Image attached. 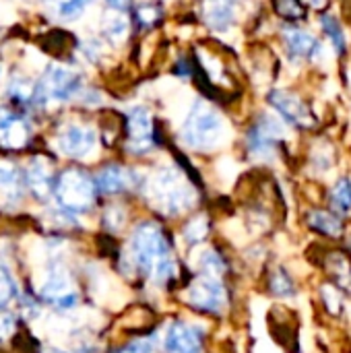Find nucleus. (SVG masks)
<instances>
[{"mask_svg": "<svg viewBox=\"0 0 351 353\" xmlns=\"http://www.w3.org/2000/svg\"><path fill=\"white\" fill-rule=\"evenodd\" d=\"M14 294H17V283H14V279H12L10 271H8L4 265H0V308H2L4 304H8V302L14 298Z\"/></svg>", "mask_w": 351, "mask_h": 353, "instance_id": "nucleus-30", "label": "nucleus"}, {"mask_svg": "<svg viewBox=\"0 0 351 353\" xmlns=\"http://www.w3.org/2000/svg\"><path fill=\"white\" fill-rule=\"evenodd\" d=\"M201 17L211 29L225 31L236 21V0H203Z\"/></svg>", "mask_w": 351, "mask_h": 353, "instance_id": "nucleus-16", "label": "nucleus"}, {"mask_svg": "<svg viewBox=\"0 0 351 353\" xmlns=\"http://www.w3.org/2000/svg\"><path fill=\"white\" fill-rule=\"evenodd\" d=\"M323 267L327 269V273L335 279L337 288L341 290H350L351 288V259L341 252V250H333L327 252V259L323 261Z\"/></svg>", "mask_w": 351, "mask_h": 353, "instance_id": "nucleus-20", "label": "nucleus"}, {"mask_svg": "<svg viewBox=\"0 0 351 353\" xmlns=\"http://www.w3.org/2000/svg\"><path fill=\"white\" fill-rule=\"evenodd\" d=\"M39 294H41V298L46 302H50V304H54L56 308H62V310H70L79 302L77 288H74L68 271L60 263H52L46 269L41 285H39Z\"/></svg>", "mask_w": 351, "mask_h": 353, "instance_id": "nucleus-6", "label": "nucleus"}, {"mask_svg": "<svg viewBox=\"0 0 351 353\" xmlns=\"http://www.w3.org/2000/svg\"><path fill=\"white\" fill-rule=\"evenodd\" d=\"M163 347L168 353H201L203 331L186 321H176L166 329Z\"/></svg>", "mask_w": 351, "mask_h": 353, "instance_id": "nucleus-12", "label": "nucleus"}, {"mask_svg": "<svg viewBox=\"0 0 351 353\" xmlns=\"http://www.w3.org/2000/svg\"><path fill=\"white\" fill-rule=\"evenodd\" d=\"M153 137H155V126H153V116L147 108L137 105L128 110L126 114V139H128V151L134 155H145L153 147Z\"/></svg>", "mask_w": 351, "mask_h": 353, "instance_id": "nucleus-10", "label": "nucleus"}, {"mask_svg": "<svg viewBox=\"0 0 351 353\" xmlns=\"http://www.w3.org/2000/svg\"><path fill=\"white\" fill-rule=\"evenodd\" d=\"M273 10L283 19V21H304L308 14V8L302 0H273Z\"/></svg>", "mask_w": 351, "mask_h": 353, "instance_id": "nucleus-25", "label": "nucleus"}, {"mask_svg": "<svg viewBox=\"0 0 351 353\" xmlns=\"http://www.w3.org/2000/svg\"><path fill=\"white\" fill-rule=\"evenodd\" d=\"M128 19L122 10H112L106 19H103V35L112 41V43H122L128 35Z\"/></svg>", "mask_w": 351, "mask_h": 353, "instance_id": "nucleus-22", "label": "nucleus"}, {"mask_svg": "<svg viewBox=\"0 0 351 353\" xmlns=\"http://www.w3.org/2000/svg\"><path fill=\"white\" fill-rule=\"evenodd\" d=\"M182 141L194 151H211L223 141V120L211 103L194 101L182 124Z\"/></svg>", "mask_w": 351, "mask_h": 353, "instance_id": "nucleus-3", "label": "nucleus"}, {"mask_svg": "<svg viewBox=\"0 0 351 353\" xmlns=\"http://www.w3.org/2000/svg\"><path fill=\"white\" fill-rule=\"evenodd\" d=\"M147 194L149 201L163 213L168 215H178L188 211L194 205V190L182 178V174L174 168H163L159 170L147 184Z\"/></svg>", "mask_w": 351, "mask_h": 353, "instance_id": "nucleus-2", "label": "nucleus"}, {"mask_svg": "<svg viewBox=\"0 0 351 353\" xmlns=\"http://www.w3.org/2000/svg\"><path fill=\"white\" fill-rule=\"evenodd\" d=\"M269 103L283 116L285 122H290L298 130H312L319 120L310 105L296 93L288 89H275L269 93Z\"/></svg>", "mask_w": 351, "mask_h": 353, "instance_id": "nucleus-8", "label": "nucleus"}, {"mask_svg": "<svg viewBox=\"0 0 351 353\" xmlns=\"http://www.w3.org/2000/svg\"><path fill=\"white\" fill-rule=\"evenodd\" d=\"M269 288L275 296L279 298H290L296 294V283L294 279L290 277V273L285 269H275L271 273V279H269Z\"/></svg>", "mask_w": 351, "mask_h": 353, "instance_id": "nucleus-26", "label": "nucleus"}, {"mask_svg": "<svg viewBox=\"0 0 351 353\" xmlns=\"http://www.w3.org/2000/svg\"><path fill=\"white\" fill-rule=\"evenodd\" d=\"M79 87H81V74L74 68L62 64H50L37 83V101L39 103L66 101L79 91Z\"/></svg>", "mask_w": 351, "mask_h": 353, "instance_id": "nucleus-5", "label": "nucleus"}, {"mask_svg": "<svg viewBox=\"0 0 351 353\" xmlns=\"http://www.w3.org/2000/svg\"><path fill=\"white\" fill-rule=\"evenodd\" d=\"M8 95L19 105H35L37 101V83H31L25 77L12 79L8 85Z\"/></svg>", "mask_w": 351, "mask_h": 353, "instance_id": "nucleus-21", "label": "nucleus"}, {"mask_svg": "<svg viewBox=\"0 0 351 353\" xmlns=\"http://www.w3.org/2000/svg\"><path fill=\"white\" fill-rule=\"evenodd\" d=\"M23 180H25V186L31 190V194L37 201L50 199V194L54 190V176H52V165L46 157L31 159Z\"/></svg>", "mask_w": 351, "mask_h": 353, "instance_id": "nucleus-15", "label": "nucleus"}, {"mask_svg": "<svg viewBox=\"0 0 351 353\" xmlns=\"http://www.w3.org/2000/svg\"><path fill=\"white\" fill-rule=\"evenodd\" d=\"M23 182L25 180L21 178V172L14 163L0 161V203L14 205L17 201H21Z\"/></svg>", "mask_w": 351, "mask_h": 353, "instance_id": "nucleus-19", "label": "nucleus"}, {"mask_svg": "<svg viewBox=\"0 0 351 353\" xmlns=\"http://www.w3.org/2000/svg\"><path fill=\"white\" fill-rule=\"evenodd\" d=\"M207 217H194L186 228H184V238L190 242V244H197L201 242L205 236H207Z\"/></svg>", "mask_w": 351, "mask_h": 353, "instance_id": "nucleus-31", "label": "nucleus"}, {"mask_svg": "<svg viewBox=\"0 0 351 353\" xmlns=\"http://www.w3.org/2000/svg\"><path fill=\"white\" fill-rule=\"evenodd\" d=\"M283 43L292 60H317L323 54L321 41L300 27H285L283 29Z\"/></svg>", "mask_w": 351, "mask_h": 353, "instance_id": "nucleus-14", "label": "nucleus"}, {"mask_svg": "<svg viewBox=\"0 0 351 353\" xmlns=\"http://www.w3.org/2000/svg\"><path fill=\"white\" fill-rule=\"evenodd\" d=\"M327 2H329V0H314V6H319V8H321V6H323V4H327Z\"/></svg>", "mask_w": 351, "mask_h": 353, "instance_id": "nucleus-36", "label": "nucleus"}, {"mask_svg": "<svg viewBox=\"0 0 351 353\" xmlns=\"http://www.w3.org/2000/svg\"><path fill=\"white\" fill-rule=\"evenodd\" d=\"M14 333V319L10 314H0V341Z\"/></svg>", "mask_w": 351, "mask_h": 353, "instance_id": "nucleus-33", "label": "nucleus"}, {"mask_svg": "<svg viewBox=\"0 0 351 353\" xmlns=\"http://www.w3.org/2000/svg\"><path fill=\"white\" fill-rule=\"evenodd\" d=\"M120 353H153V345L149 341H134Z\"/></svg>", "mask_w": 351, "mask_h": 353, "instance_id": "nucleus-34", "label": "nucleus"}, {"mask_svg": "<svg viewBox=\"0 0 351 353\" xmlns=\"http://www.w3.org/2000/svg\"><path fill=\"white\" fill-rule=\"evenodd\" d=\"M56 145H58L62 155L72 157V159H85V157H89L95 151L97 137H95L91 126H85V124H79V122H70V124H66L58 132Z\"/></svg>", "mask_w": 351, "mask_h": 353, "instance_id": "nucleus-11", "label": "nucleus"}, {"mask_svg": "<svg viewBox=\"0 0 351 353\" xmlns=\"http://www.w3.org/2000/svg\"><path fill=\"white\" fill-rule=\"evenodd\" d=\"M283 139L281 124L271 116H261L246 132V149L257 159H269L275 155L279 143Z\"/></svg>", "mask_w": 351, "mask_h": 353, "instance_id": "nucleus-7", "label": "nucleus"}, {"mask_svg": "<svg viewBox=\"0 0 351 353\" xmlns=\"http://www.w3.org/2000/svg\"><path fill=\"white\" fill-rule=\"evenodd\" d=\"M306 225L319 236H325L329 240H339L345 232L341 215L329 209H310L306 213Z\"/></svg>", "mask_w": 351, "mask_h": 353, "instance_id": "nucleus-17", "label": "nucleus"}, {"mask_svg": "<svg viewBox=\"0 0 351 353\" xmlns=\"http://www.w3.org/2000/svg\"><path fill=\"white\" fill-rule=\"evenodd\" d=\"M199 267L203 269L205 275H221L223 269H225L221 256L217 252H213V250H205L203 252V256L199 259Z\"/></svg>", "mask_w": 351, "mask_h": 353, "instance_id": "nucleus-29", "label": "nucleus"}, {"mask_svg": "<svg viewBox=\"0 0 351 353\" xmlns=\"http://www.w3.org/2000/svg\"><path fill=\"white\" fill-rule=\"evenodd\" d=\"M106 2L112 10H122V12L126 8H130V4H132V0H106Z\"/></svg>", "mask_w": 351, "mask_h": 353, "instance_id": "nucleus-35", "label": "nucleus"}, {"mask_svg": "<svg viewBox=\"0 0 351 353\" xmlns=\"http://www.w3.org/2000/svg\"><path fill=\"white\" fill-rule=\"evenodd\" d=\"M132 186V172L122 165H106L95 178V190L103 194H118Z\"/></svg>", "mask_w": 351, "mask_h": 353, "instance_id": "nucleus-18", "label": "nucleus"}, {"mask_svg": "<svg viewBox=\"0 0 351 353\" xmlns=\"http://www.w3.org/2000/svg\"><path fill=\"white\" fill-rule=\"evenodd\" d=\"M124 219H126V215H124V211H122L120 207H112V209H108L106 215H103V221H106V225H108L110 230L122 228Z\"/></svg>", "mask_w": 351, "mask_h": 353, "instance_id": "nucleus-32", "label": "nucleus"}, {"mask_svg": "<svg viewBox=\"0 0 351 353\" xmlns=\"http://www.w3.org/2000/svg\"><path fill=\"white\" fill-rule=\"evenodd\" d=\"M50 6H52V10L56 12V14H60L62 19H74L77 14H81L85 8H87V4L91 2V0H46Z\"/></svg>", "mask_w": 351, "mask_h": 353, "instance_id": "nucleus-28", "label": "nucleus"}, {"mask_svg": "<svg viewBox=\"0 0 351 353\" xmlns=\"http://www.w3.org/2000/svg\"><path fill=\"white\" fill-rule=\"evenodd\" d=\"M29 139L31 130L25 118L0 105V147L8 151H19L27 147Z\"/></svg>", "mask_w": 351, "mask_h": 353, "instance_id": "nucleus-13", "label": "nucleus"}, {"mask_svg": "<svg viewBox=\"0 0 351 353\" xmlns=\"http://www.w3.org/2000/svg\"><path fill=\"white\" fill-rule=\"evenodd\" d=\"M186 300L190 306L211 312V314H221L228 306V292L223 283L217 279V275H201L186 294Z\"/></svg>", "mask_w": 351, "mask_h": 353, "instance_id": "nucleus-9", "label": "nucleus"}, {"mask_svg": "<svg viewBox=\"0 0 351 353\" xmlns=\"http://www.w3.org/2000/svg\"><path fill=\"white\" fill-rule=\"evenodd\" d=\"M54 196L58 205L68 213H85L95 201V182L77 168H70L54 182Z\"/></svg>", "mask_w": 351, "mask_h": 353, "instance_id": "nucleus-4", "label": "nucleus"}, {"mask_svg": "<svg viewBox=\"0 0 351 353\" xmlns=\"http://www.w3.org/2000/svg\"><path fill=\"white\" fill-rule=\"evenodd\" d=\"M134 21H137L141 27H145V29L155 27V25L161 21V6H159V4H153V2L139 4L137 10H134Z\"/></svg>", "mask_w": 351, "mask_h": 353, "instance_id": "nucleus-27", "label": "nucleus"}, {"mask_svg": "<svg viewBox=\"0 0 351 353\" xmlns=\"http://www.w3.org/2000/svg\"><path fill=\"white\" fill-rule=\"evenodd\" d=\"M321 29L331 39L337 56H345L348 46H345V35H343V27H341L339 19L333 14H321Z\"/></svg>", "mask_w": 351, "mask_h": 353, "instance_id": "nucleus-24", "label": "nucleus"}, {"mask_svg": "<svg viewBox=\"0 0 351 353\" xmlns=\"http://www.w3.org/2000/svg\"><path fill=\"white\" fill-rule=\"evenodd\" d=\"M130 259L145 275L155 281H166L176 271L168 240L161 228L151 221H145L134 230L130 238Z\"/></svg>", "mask_w": 351, "mask_h": 353, "instance_id": "nucleus-1", "label": "nucleus"}, {"mask_svg": "<svg viewBox=\"0 0 351 353\" xmlns=\"http://www.w3.org/2000/svg\"><path fill=\"white\" fill-rule=\"evenodd\" d=\"M50 353H66V352H58V350H52V352Z\"/></svg>", "mask_w": 351, "mask_h": 353, "instance_id": "nucleus-37", "label": "nucleus"}, {"mask_svg": "<svg viewBox=\"0 0 351 353\" xmlns=\"http://www.w3.org/2000/svg\"><path fill=\"white\" fill-rule=\"evenodd\" d=\"M329 203H331V209L337 213V215H348L351 211V180L348 176L339 178L335 182V186L331 188L329 192Z\"/></svg>", "mask_w": 351, "mask_h": 353, "instance_id": "nucleus-23", "label": "nucleus"}]
</instances>
